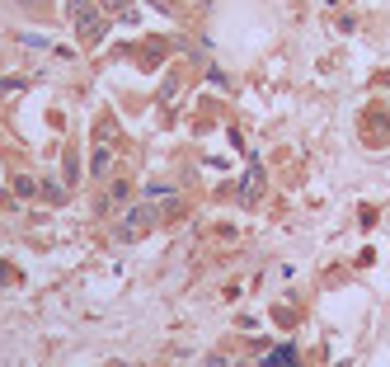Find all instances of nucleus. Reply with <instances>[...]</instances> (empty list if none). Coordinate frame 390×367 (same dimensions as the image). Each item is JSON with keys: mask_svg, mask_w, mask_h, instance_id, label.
Returning <instances> with one entry per match:
<instances>
[{"mask_svg": "<svg viewBox=\"0 0 390 367\" xmlns=\"http://www.w3.org/2000/svg\"><path fill=\"white\" fill-rule=\"evenodd\" d=\"M259 193H264V165H259V160H250V175L240 179V198H245V203H254Z\"/></svg>", "mask_w": 390, "mask_h": 367, "instance_id": "obj_3", "label": "nucleus"}, {"mask_svg": "<svg viewBox=\"0 0 390 367\" xmlns=\"http://www.w3.org/2000/svg\"><path fill=\"white\" fill-rule=\"evenodd\" d=\"M151 226H156V208H146V203H141V208H132L123 222H118V240H141Z\"/></svg>", "mask_w": 390, "mask_h": 367, "instance_id": "obj_1", "label": "nucleus"}, {"mask_svg": "<svg viewBox=\"0 0 390 367\" xmlns=\"http://www.w3.org/2000/svg\"><path fill=\"white\" fill-rule=\"evenodd\" d=\"M109 170H113V151H109V146H94V156H90V175H94V179H104Z\"/></svg>", "mask_w": 390, "mask_h": 367, "instance_id": "obj_4", "label": "nucleus"}, {"mask_svg": "<svg viewBox=\"0 0 390 367\" xmlns=\"http://www.w3.org/2000/svg\"><path fill=\"white\" fill-rule=\"evenodd\" d=\"M76 29H80V43L85 48H94L104 33H109V19H99V15H85V19H76Z\"/></svg>", "mask_w": 390, "mask_h": 367, "instance_id": "obj_2", "label": "nucleus"}, {"mask_svg": "<svg viewBox=\"0 0 390 367\" xmlns=\"http://www.w3.org/2000/svg\"><path fill=\"white\" fill-rule=\"evenodd\" d=\"M264 367H297V349H292V344H282V349L264 353Z\"/></svg>", "mask_w": 390, "mask_h": 367, "instance_id": "obj_5", "label": "nucleus"}, {"mask_svg": "<svg viewBox=\"0 0 390 367\" xmlns=\"http://www.w3.org/2000/svg\"><path fill=\"white\" fill-rule=\"evenodd\" d=\"M127 203H132V189H127V184H113V189H109V198H104V208H127Z\"/></svg>", "mask_w": 390, "mask_h": 367, "instance_id": "obj_6", "label": "nucleus"}, {"mask_svg": "<svg viewBox=\"0 0 390 367\" xmlns=\"http://www.w3.org/2000/svg\"><path fill=\"white\" fill-rule=\"evenodd\" d=\"M19 5H29V10H38V5H47V0H19Z\"/></svg>", "mask_w": 390, "mask_h": 367, "instance_id": "obj_7", "label": "nucleus"}]
</instances>
